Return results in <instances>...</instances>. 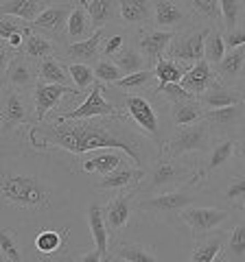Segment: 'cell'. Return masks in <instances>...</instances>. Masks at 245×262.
Returning a JSON list of instances; mask_svg holds the SVG:
<instances>
[{"instance_id":"obj_25","label":"cell","mask_w":245,"mask_h":262,"mask_svg":"<svg viewBox=\"0 0 245 262\" xmlns=\"http://www.w3.org/2000/svg\"><path fill=\"white\" fill-rule=\"evenodd\" d=\"M226 238L228 232H210L208 236H203L201 241H195V249L191 251L189 260L191 262H215L223 260L226 256Z\"/></svg>"},{"instance_id":"obj_39","label":"cell","mask_w":245,"mask_h":262,"mask_svg":"<svg viewBox=\"0 0 245 262\" xmlns=\"http://www.w3.org/2000/svg\"><path fill=\"white\" fill-rule=\"evenodd\" d=\"M184 5L189 7V11L193 13V18H199L206 24H215L219 27L221 20V0H184Z\"/></svg>"},{"instance_id":"obj_3","label":"cell","mask_w":245,"mask_h":262,"mask_svg":"<svg viewBox=\"0 0 245 262\" xmlns=\"http://www.w3.org/2000/svg\"><path fill=\"white\" fill-rule=\"evenodd\" d=\"M206 186V182L201 179L199 170L189 184L175 188V190H169V192H160V194H149L147 199L136 201V208H138V214H145L153 221H160V223H171L173 219H179V214L193 206L195 196L201 188Z\"/></svg>"},{"instance_id":"obj_43","label":"cell","mask_w":245,"mask_h":262,"mask_svg":"<svg viewBox=\"0 0 245 262\" xmlns=\"http://www.w3.org/2000/svg\"><path fill=\"white\" fill-rule=\"evenodd\" d=\"M226 53H228V44H226L223 31L219 27H212L210 35L206 37V51H203V57H206L212 66H217L226 57Z\"/></svg>"},{"instance_id":"obj_15","label":"cell","mask_w":245,"mask_h":262,"mask_svg":"<svg viewBox=\"0 0 245 262\" xmlns=\"http://www.w3.org/2000/svg\"><path fill=\"white\" fill-rule=\"evenodd\" d=\"M3 77L5 83L3 85H11L20 92H31L37 83H39V75H37V61H33L31 57H27L22 51L13 57L3 68Z\"/></svg>"},{"instance_id":"obj_41","label":"cell","mask_w":245,"mask_h":262,"mask_svg":"<svg viewBox=\"0 0 245 262\" xmlns=\"http://www.w3.org/2000/svg\"><path fill=\"white\" fill-rule=\"evenodd\" d=\"M223 260H245V221H239L228 229Z\"/></svg>"},{"instance_id":"obj_52","label":"cell","mask_w":245,"mask_h":262,"mask_svg":"<svg viewBox=\"0 0 245 262\" xmlns=\"http://www.w3.org/2000/svg\"><path fill=\"white\" fill-rule=\"evenodd\" d=\"M241 212H243V216H245V203H243V208H241Z\"/></svg>"},{"instance_id":"obj_22","label":"cell","mask_w":245,"mask_h":262,"mask_svg":"<svg viewBox=\"0 0 245 262\" xmlns=\"http://www.w3.org/2000/svg\"><path fill=\"white\" fill-rule=\"evenodd\" d=\"M236 155V138H219V140L212 144V149L208 153L206 162L199 166V175L203 182H208L210 175H215L217 170H221L228 162Z\"/></svg>"},{"instance_id":"obj_23","label":"cell","mask_w":245,"mask_h":262,"mask_svg":"<svg viewBox=\"0 0 245 262\" xmlns=\"http://www.w3.org/2000/svg\"><path fill=\"white\" fill-rule=\"evenodd\" d=\"M108 260H116V262H158L160 256L158 251L149 247L145 243H136V241H125L120 238L114 241V247L110 249V258Z\"/></svg>"},{"instance_id":"obj_21","label":"cell","mask_w":245,"mask_h":262,"mask_svg":"<svg viewBox=\"0 0 245 262\" xmlns=\"http://www.w3.org/2000/svg\"><path fill=\"white\" fill-rule=\"evenodd\" d=\"M120 5V20L127 29L138 31L142 27H151L153 13H156V0H118Z\"/></svg>"},{"instance_id":"obj_19","label":"cell","mask_w":245,"mask_h":262,"mask_svg":"<svg viewBox=\"0 0 245 262\" xmlns=\"http://www.w3.org/2000/svg\"><path fill=\"white\" fill-rule=\"evenodd\" d=\"M105 35V27L96 29L94 35H90L88 39L81 42H66L59 48V57L64 61H81V63H90V61H99L101 59V42Z\"/></svg>"},{"instance_id":"obj_10","label":"cell","mask_w":245,"mask_h":262,"mask_svg":"<svg viewBox=\"0 0 245 262\" xmlns=\"http://www.w3.org/2000/svg\"><path fill=\"white\" fill-rule=\"evenodd\" d=\"M230 219H232L230 210L197 208V206H189L182 214H179V221L191 229V238L193 241H201L203 236H208L210 232H215V229L226 225Z\"/></svg>"},{"instance_id":"obj_6","label":"cell","mask_w":245,"mask_h":262,"mask_svg":"<svg viewBox=\"0 0 245 262\" xmlns=\"http://www.w3.org/2000/svg\"><path fill=\"white\" fill-rule=\"evenodd\" d=\"M37 114L33 98H27L20 90L11 85H3V110H0V129H3V138L9 140V136L15 134L20 127L35 125Z\"/></svg>"},{"instance_id":"obj_27","label":"cell","mask_w":245,"mask_h":262,"mask_svg":"<svg viewBox=\"0 0 245 262\" xmlns=\"http://www.w3.org/2000/svg\"><path fill=\"white\" fill-rule=\"evenodd\" d=\"M134 160L127 153L116 151V149H105L101 153H96L94 158L81 162V170L84 173H99V175H108L112 170H116L122 164H132ZM136 164V162H134Z\"/></svg>"},{"instance_id":"obj_47","label":"cell","mask_w":245,"mask_h":262,"mask_svg":"<svg viewBox=\"0 0 245 262\" xmlns=\"http://www.w3.org/2000/svg\"><path fill=\"white\" fill-rule=\"evenodd\" d=\"M129 42H132V35L129 33H108L105 31L103 35V42H101V57H110V59H114L122 48H125Z\"/></svg>"},{"instance_id":"obj_35","label":"cell","mask_w":245,"mask_h":262,"mask_svg":"<svg viewBox=\"0 0 245 262\" xmlns=\"http://www.w3.org/2000/svg\"><path fill=\"white\" fill-rule=\"evenodd\" d=\"M53 0H5L3 3V15H15L27 22H35L37 15L42 13Z\"/></svg>"},{"instance_id":"obj_54","label":"cell","mask_w":245,"mask_h":262,"mask_svg":"<svg viewBox=\"0 0 245 262\" xmlns=\"http://www.w3.org/2000/svg\"><path fill=\"white\" fill-rule=\"evenodd\" d=\"M3 3H5V0H3Z\"/></svg>"},{"instance_id":"obj_29","label":"cell","mask_w":245,"mask_h":262,"mask_svg":"<svg viewBox=\"0 0 245 262\" xmlns=\"http://www.w3.org/2000/svg\"><path fill=\"white\" fill-rule=\"evenodd\" d=\"M215 72L228 85H234L239 79H245V46L230 48L223 59L215 66Z\"/></svg>"},{"instance_id":"obj_8","label":"cell","mask_w":245,"mask_h":262,"mask_svg":"<svg viewBox=\"0 0 245 262\" xmlns=\"http://www.w3.org/2000/svg\"><path fill=\"white\" fill-rule=\"evenodd\" d=\"M122 112L134 120V125L149 138V140L158 146V151L162 149L165 140L160 138V118L153 105L149 103V98H145L142 94H122Z\"/></svg>"},{"instance_id":"obj_26","label":"cell","mask_w":245,"mask_h":262,"mask_svg":"<svg viewBox=\"0 0 245 262\" xmlns=\"http://www.w3.org/2000/svg\"><path fill=\"white\" fill-rule=\"evenodd\" d=\"M197 98L206 110H215V107H228V105H234V103H243L245 92H241L236 85H228L223 81H217L215 85H210Z\"/></svg>"},{"instance_id":"obj_49","label":"cell","mask_w":245,"mask_h":262,"mask_svg":"<svg viewBox=\"0 0 245 262\" xmlns=\"http://www.w3.org/2000/svg\"><path fill=\"white\" fill-rule=\"evenodd\" d=\"M223 37H226L228 51L236 48V46H245V24H241V27H236V29H226Z\"/></svg>"},{"instance_id":"obj_36","label":"cell","mask_w":245,"mask_h":262,"mask_svg":"<svg viewBox=\"0 0 245 262\" xmlns=\"http://www.w3.org/2000/svg\"><path fill=\"white\" fill-rule=\"evenodd\" d=\"M158 81L156 77V70L153 68H145V70H138V72H132V75H125L122 79H118L116 85L122 92H129V94H142V92H153V83Z\"/></svg>"},{"instance_id":"obj_18","label":"cell","mask_w":245,"mask_h":262,"mask_svg":"<svg viewBox=\"0 0 245 262\" xmlns=\"http://www.w3.org/2000/svg\"><path fill=\"white\" fill-rule=\"evenodd\" d=\"M177 0H156V13H153V27L162 31H182L191 24L193 13L184 9Z\"/></svg>"},{"instance_id":"obj_13","label":"cell","mask_w":245,"mask_h":262,"mask_svg":"<svg viewBox=\"0 0 245 262\" xmlns=\"http://www.w3.org/2000/svg\"><path fill=\"white\" fill-rule=\"evenodd\" d=\"M66 96H84L79 88H72V85H64V83H39L31 90V98H33V105H35V114H37V120L42 122L46 120V116L51 114L55 107H59V103L64 101Z\"/></svg>"},{"instance_id":"obj_46","label":"cell","mask_w":245,"mask_h":262,"mask_svg":"<svg viewBox=\"0 0 245 262\" xmlns=\"http://www.w3.org/2000/svg\"><path fill=\"white\" fill-rule=\"evenodd\" d=\"M94 75L99 81H103L105 85H114L118 79L125 77V72L120 70V66L114 59H110V57H101V59L94 63Z\"/></svg>"},{"instance_id":"obj_31","label":"cell","mask_w":245,"mask_h":262,"mask_svg":"<svg viewBox=\"0 0 245 262\" xmlns=\"http://www.w3.org/2000/svg\"><path fill=\"white\" fill-rule=\"evenodd\" d=\"M59 48L62 44L55 42V39L46 37L44 33H37V31H31L27 39H24V46H22V53L31 57L33 61H39L44 57H51V55H59Z\"/></svg>"},{"instance_id":"obj_32","label":"cell","mask_w":245,"mask_h":262,"mask_svg":"<svg viewBox=\"0 0 245 262\" xmlns=\"http://www.w3.org/2000/svg\"><path fill=\"white\" fill-rule=\"evenodd\" d=\"M169 105H171V120H173L175 127L191 125L195 120H201L203 114H206V107L201 105V101L197 96L184 98V101H175V103H169Z\"/></svg>"},{"instance_id":"obj_44","label":"cell","mask_w":245,"mask_h":262,"mask_svg":"<svg viewBox=\"0 0 245 262\" xmlns=\"http://www.w3.org/2000/svg\"><path fill=\"white\" fill-rule=\"evenodd\" d=\"M68 72H70V77H72V83H75V88H79L84 94L90 92V88L94 85V81H96V75H94V68L90 63H81V61H75L68 66Z\"/></svg>"},{"instance_id":"obj_50","label":"cell","mask_w":245,"mask_h":262,"mask_svg":"<svg viewBox=\"0 0 245 262\" xmlns=\"http://www.w3.org/2000/svg\"><path fill=\"white\" fill-rule=\"evenodd\" d=\"M236 158L245 164V134L241 138H236Z\"/></svg>"},{"instance_id":"obj_48","label":"cell","mask_w":245,"mask_h":262,"mask_svg":"<svg viewBox=\"0 0 245 262\" xmlns=\"http://www.w3.org/2000/svg\"><path fill=\"white\" fill-rule=\"evenodd\" d=\"M153 94H162L169 103H175V101H184V98H191L195 96L193 92H189L182 83H165V85H156Z\"/></svg>"},{"instance_id":"obj_37","label":"cell","mask_w":245,"mask_h":262,"mask_svg":"<svg viewBox=\"0 0 245 262\" xmlns=\"http://www.w3.org/2000/svg\"><path fill=\"white\" fill-rule=\"evenodd\" d=\"M114 61L120 66V70L125 72V75H132V72L145 70V68H151L149 61H147V57L142 55V51L136 46L134 37H132V42H129L116 57H114Z\"/></svg>"},{"instance_id":"obj_16","label":"cell","mask_w":245,"mask_h":262,"mask_svg":"<svg viewBox=\"0 0 245 262\" xmlns=\"http://www.w3.org/2000/svg\"><path fill=\"white\" fill-rule=\"evenodd\" d=\"M136 46L142 51V55L147 57L151 68H156V63L167 57V48L171 44V39L175 37V31H162V29H149V27H142L132 33Z\"/></svg>"},{"instance_id":"obj_12","label":"cell","mask_w":245,"mask_h":262,"mask_svg":"<svg viewBox=\"0 0 245 262\" xmlns=\"http://www.w3.org/2000/svg\"><path fill=\"white\" fill-rule=\"evenodd\" d=\"M105 94V83L96 79L94 85L90 88L86 94L84 103L77 110H70L66 114H59L55 120H72V118H94V116H112V114H120V110L112 101L103 96Z\"/></svg>"},{"instance_id":"obj_42","label":"cell","mask_w":245,"mask_h":262,"mask_svg":"<svg viewBox=\"0 0 245 262\" xmlns=\"http://www.w3.org/2000/svg\"><path fill=\"white\" fill-rule=\"evenodd\" d=\"M221 201L232 210H241L245 203V175H236L221 190Z\"/></svg>"},{"instance_id":"obj_24","label":"cell","mask_w":245,"mask_h":262,"mask_svg":"<svg viewBox=\"0 0 245 262\" xmlns=\"http://www.w3.org/2000/svg\"><path fill=\"white\" fill-rule=\"evenodd\" d=\"M217 81H221V79L217 77L215 66H212L206 57H203V59H199L197 63L191 66L189 72H186L184 79L179 81V83L189 90V92H193L195 96H199L201 92H206L210 85H215Z\"/></svg>"},{"instance_id":"obj_30","label":"cell","mask_w":245,"mask_h":262,"mask_svg":"<svg viewBox=\"0 0 245 262\" xmlns=\"http://www.w3.org/2000/svg\"><path fill=\"white\" fill-rule=\"evenodd\" d=\"M94 22L90 18V13L86 9V3L75 5L70 18H68V29H66V42H81L88 39L90 35H94Z\"/></svg>"},{"instance_id":"obj_33","label":"cell","mask_w":245,"mask_h":262,"mask_svg":"<svg viewBox=\"0 0 245 262\" xmlns=\"http://www.w3.org/2000/svg\"><path fill=\"white\" fill-rule=\"evenodd\" d=\"M86 9L94 22V29H103L108 24H116L120 20L118 0H88Z\"/></svg>"},{"instance_id":"obj_7","label":"cell","mask_w":245,"mask_h":262,"mask_svg":"<svg viewBox=\"0 0 245 262\" xmlns=\"http://www.w3.org/2000/svg\"><path fill=\"white\" fill-rule=\"evenodd\" d=\"M136 194H138V188L116 190V194L103 206V216H105V223H108L112 241H118L120 236H125L132 229L136 214H138Z\"/></svg>"},{"instance_id":"obj_11","label":"cell","mask_w":245,"mask_h":262,"mask_svg":"<svg viewBox=\"0 0 245 262\" xmlns=\"http://www.w3.org/2000/svg\"><path fill=\"white\" fill-rule=\"evenodd\" d=\"M72 9H75L72 3H51L37 15L35 22H31L33 31L44 33L46 37H51L59 44H66V29H68V18Z\"/></svg>"},{"instance_id":"obj_1","label":"cell","mask_w":245,"mask_h":262,"mask_svg":"<svg viewBox=\"0 0 245 262\" xmlns=\"http://www.w3.org/2000/svg\"><path fill=\"white\" fill-rule=\"evenodd\" d=\"M132 118L125 112L112 116L72 118L35 122L27 131V140L33 151H66L72 155L116 149L127 153L136 166H147V136L132 127Z\"/></svg>"},{"instance_id":"obj_5","label":"cell","mask_w":245,"mask_h":262,"mask_svg":"<svg viewBox=\"0 0 245 262\" xmlns=\"http://www.w3.org/2000/svg\"><path fill=\"white\" fill-rule=\"evenodd\" d=\"M215 134L206 118L195 120L191 125H182L175 129V134L162 144L160 153L169 158H189V155H203L215 144Z\"/></svg>"},{"instance_id":"obj_38","label":"cell","mask_w":245,"mask_h":262,"mask_svg":"<svg viewBox=\"0 0 245 262\" xmlns=\"http://www.w3.org/2000/svg\"><path fill=\"white\" fill-rule=\"evenodd\" d=\"M24 253L27 251L18 238V232L11 227H3V232H0V258L3 262H22L27 260Z\"/></svg>"},{"instance_id":"obj_45","label":"cell","mask_w":245,"mask_h":262,"mask_svg":"<svg viewBox=\"0 0 245 262\" xmlns=\"http://www.w3.org/2000/svg\"><path fill=\"white\" fill-rule=\"evenodd\" d=\"M245 20V0H221V22L226 29L241 27Z\"/></svg>"},{"instance_id":"obj_9","label":"cell","mask_w":245,"mask_h":262,"mask_svg":"<svg viewBox=\"0 0 245 262\" xmlns=\"http://www.w3.org/2000/svg\"><path fill=\"white\" fill-rule=\"evenodd\" d=\"M212 27H201V29H189V31H177L175 37L171 39V44L167 48V57L177 59L186 66L197 63L203 59V51H206V37L210 35Z\"/></svg>"},{"instance_id":"obj_17","label":"cell","mask_w":245,"mask_h":262,"mask_svg":"<svg viewBox=\"0 0 245 262\" xmlns=\"http://www.w3.org/2000/svg\"><path fill=\"white\" fill-rule=\"evenodd\" d=\"M203 118L208 120V125L212 127V134L217 138H228L232 131H241L245 127V101L234 103L228 107H215L206 110Z\"/></svg>"},{"instance_id":"obj_34","label":"cell","mask_w":245,"mask_h":262,"mask_svg":"<svg viewBox=\"0 0 245 262\" xmlns=\"http://www.w3.org/2000/svg\"><path fill=\"white\" fill-rule=\"evenodd\" d=\"M64 59L59 55H51V57H44V59L37 61V75H39V81L42 83H64L68 85L72 77L68 68L62 63Z\"/></svg>"},{"instance_id":"obj_14","label":"cell","mask_w":245,"mask_h":262,"mask_svg":"<svg viewBox=\"0 0 245 262\" xmlns=\"http://www.w3.org/2000/svg\"><path fill=\"white\" fill-rule=\"evenodd\" d=\"M68 241H70V229L59 227L51 229L44 227L39 229L33 238V249L35 256H31L33 260H66L62 253H68Z\"/></svg>"},{"instance_id":"obj_4","label":"cell","mask_w":245,"mask_h":262,"mask_svg":"<svg viewBox=\"0 0 245 262\" xmlns=\"http://www.w3.org/2000/svg\"><path fill=\"white\" fill-rule=\"evenodd\" d=\"M197 166L191 162H184L182 158H169V155L160 153L156 160L149 164L145 173V179L138 186V194H160L169 192L175 188L189 184L191 179L197 175Z\"/></svg>"},{"instance_id":"obj_28","label":"cell","mask_w":245,"mask_h":262,"mask_svg":"<svg viewBox=\"0 0 245 262\" xmlns=\"http://www.w3.org/2000/svg\"><path fill=\"white\" fill-rule=\"evenodd\" d=\"M88 225H90V236L96 245V249L101 251L103 262L110 258V229L108 223H105V216H103V206L101 203H90L88 208Z\"/></svg>"},{"instance_id":"obj_2","label":"cell","mask_w":245,"mask_h":262,"mask_svg":"<svg viewBox=\"0 0 245 262\" xmlns=\"http://www.w3.org/2000/svg\"><path fill=\"white\" fill-rule=\"evenodd\" d=\"M11 155L3 158V212L22 219L24 223H46L48 216L68 208L70 190L42 168L46 155Z\"/></svg>"},{"instance_id":"obj_53","label":"cell","mask_w":245,"mask_h":262,"mask_svg":"<svg viewBox=\"0 0 245 262\" xmlns=\"http://www.w3.org/2000/svg\"><path fill=\"white\" fill-rule=\"evenodd\" d=\"M243 134H245V127H243Z\"/></svg>"},{"instance_id":"obj_20","label":"cell","mask_w":245,"mask_h":262,"mask_svg":"<svg viewBox=\"0 0 245 262\" xmlns=\"http://www.w3.org/2000/svg\"><path fill=\"white\" fill-rule=\"evenodd\" d=\"M147 168L136 166V164H122L116 170H112L108 175H101V179L96 182V190H132L138 188L145 179Z\"/></svg>"},{"instance_id":"obj_51","label":"cell","mask_w":245,"mask_h":262,"mask_svg":"<svg viewBox=\"0 0 245 262\" xmlns=\"http://www.w3.org/2000/svg\"><path fill=\"white\" fill-rule=\"evenodd\" d=\"M53 3H72V5H81V3H88V0H53Z\"/></svg>"},{"instance_id":"obj_40","label":"cell","mask_w":245,"mask_h":262,"mask_svg":"<svg viewBox=\"0 0 245 262\" xmlns=\"http://www.w3.org/2000/svg\"><path fill=\"white\" fill-rule=\"evenodd\" d=\"M191 66H186L177 59H171V57H162V59L156 63V77H158V85L165 83H179L184 79V75L189 72Z\"/></svg>"}]
</instances>
